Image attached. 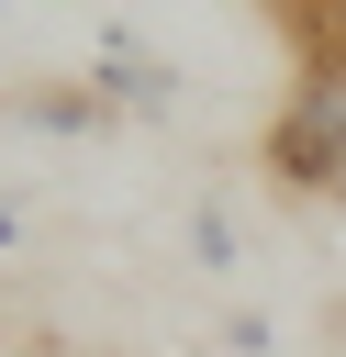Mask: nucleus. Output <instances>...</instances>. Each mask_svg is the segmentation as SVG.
<instances>
[{
	"mask_svg": "<svg viewBox=\"0 0 346 357\" xmlns=\"http://www.w3.org/2000/svg\"><path fill=\"white\" fill-rule=\"evenodd\" d=\"M89 89H100L112 112H145V123H156V112H179V67H156V56H145V45H123V33L100 45Z\"/></svg>",
	"mask_w": 346,
	"mask_h": 357,
	"instance_id": "f257e3e1",
	"label": "nucleus"
},
{
	"mask_svg": "<svg viewBox=\"0 0 346 357\" xmlns=\"http://www.w3.org/2000/svg\"><path fill=\"white\" fill-rule=\"evenodd\" d=\"M11 123H33V134H100V123H112V100H100L89 78H78V89H22V100H11Z\"/></svg>",
	"mask_w": 346,
	"mask_h": 357,
	"instance_id": "f03ea898",
	"label": "nucleus"
},
{
	"mask_svg": "<svg viewBox=\"0 0 346 357\" xmlns=\"http://www.w3.org/2000/svg\"><path fill=\"white\" fill-rule=\"evenodd\" d=\"M279 22L301 45V67H346V0H279Z\"/></svg>",
	"mask_w": 346,
	"mask_h": 357,
	"instance_id": "7ed1b4c3",
	"label": "nucleus"
},
{
	"mask_svg": "<svg viewBox=\"0 0 346 357\" xmlns=\"http://www.w3.org/2000/svg\"><path fill=\"white\" fill-rule=\"evenodd\" d=\"M190 257H201V268H234V212H223V201L190 212Z\"/></svg>",
	"mask_w": 346,
	"mask_h": 357,
	"instance_id": "20e7f679",
	"label": "nucleus"
},
{
	"mask_svg": "<svg viewBox=\"0 0 346 357\" xmlns=\"http://www.w3.org/2000/svg\"><path fill=\"white\" fill-rule=\"evenodd\" d=\"M223 346H234V357H268L279 335H268V312H223Z\"/></svg>",
	"mask_w": 346,
	"mask_h": 357,
	"instance_id": "39448f33",
	"label": "nucleus"
},
{
	"mask_svg": "<svg viewBox=\"0 0 346 357\" xmlns=\"http://www.w3.org/2000/svg\"><path fill=\"white\" fill-rule=\"evenodd\" d=\"M11 245H22V212H11V201H0V257H11Z\"/></svg>",
	"mask_w": 346,
	"mask_h": 357,
	"instance_id": "423d86ee",
	"label": "nucleus"
}]
</instances>
